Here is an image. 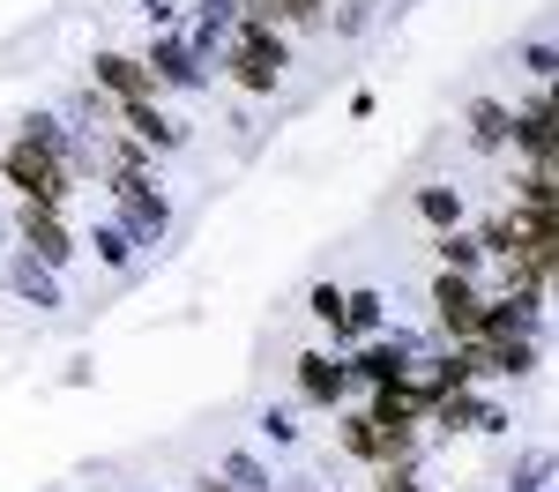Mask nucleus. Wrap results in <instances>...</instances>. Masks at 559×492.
<instances>
[{"mask_svg":"<svg viewBox=\"0 0 559 492\" xmlns=\"http://www.w3.org/2000/svg\"><path fill=\"white\" fill-rule=\"evenodd\" d=\"M418 217H426L432 231H455V224H463V194H455V187H418Z\"/></svg>","mask_w":559,"mask_h":492,"instance_id":"21","label":"nucleus"},{"mask_svg":"<svg viewBox=\"0 0 559 492\" xmlns=\"http://www.w3.org/2000/svg\"><path fill=\"white\" fill-rule=\"evenodd\" d=\"M381 291H344V313H336V344H366L381 336Z\"/></svg>","mask_w":559,"mask_h":492,"instance_id":"15","label":"nucleus"},{"mask_svg":"<svg viewBox=\"0 0 559 492\" xmlns=\"http://www.w3.org/2000/svg\"><path fill=\"white\" fill-rule=\"evenodd\" d=\"M522 68H530V75H537V83H552V68H559L552 38H530V45H522Z\"/></svg>","mask_w":559,"mask_h":492,"instance_id":"24","label":"nucleus"},{"mask_svg":"<svg viewBox=\"0 0 559 492\" xmlns=\"http://www.w3.org/2000/svg\"><path fill=\"white\" fill-rule=\"evenodd\" d=\"M471 142L477 149H508V128H515V105H500V97H471Z\"/></svg>","mask_w":559,"mask_h":492,"instance_id":"16","label":"nucleus"},{"mask_svg":"<svg viewBox=\"0 0 559 492\" xmlns=\"http://www.w3.org/2000/svg\"><path fill=\"white\" fill-rule=\"evenodd\" d=\"M508 142H515L522 157H530V172H552V149H559V134H552V97H545V83H537V97L515 112V128H508Z\"/></svg>","mask_w":559,"mask_h":492,"instance_id":"9","label":"nucleus"},{"mask_svg":"<svg viewBox=\"0 0 559 492\" xmlns=\"http://www.w3.org/2000/svg\"><path fill=\"white\" fill-rule=\"evenodd\" d=\"M261 441L292 447V441H299V425H292V418H284V410H269V418H261Z\"/></svg>","mask_w":559,"mask_h":492,"instance_id":"26","label":"nucleus"},{"mask_svg":"<svg viewBox=\"0 0 559 492\" xmlns=\"http://www.w3.org/2000/svg\"><path fill=\"white\" fill-rule=\"evenodd\" d=\"M202 492H239V485H224V478H202Z\"/></svg>","mask_w":559,"mask_h":492,"instance_id":"29","label":"nucleus"},{"mask_svg":"<svg viewBox=\"0 0 559 492\" xmlns=\"http://www.w3.org/2000/svg\"><path fill=\"white\" fill-rule=\"evenodd\" d=\"M432 321L448 328V344H477L485 336V291H477L471 276H432Z\"/></svg>","mask_w":559,"mask_h":492,"instance_id":"3","label":"nucleus"},{"mask_svg":"<svg viewBox=\"0 0 559 492\" xmlns=\"http://www.w3.org/2000/svg\"><path fill=\"white\" fill-rule=\"evenodd\" d=\"M336 447L344 455H358V463H373V470H411V447L388 441L381 425L366 418V410H344V425H336Z\"/></svg>","mask_w":559,"mask_h":492,"instance_id":"8","label":"nucleus"},{"mask_svg":"<svg viewBox=\"0 0 559 492\" xmlns=\"http://www.w3.org/2000/svg\"><path fill=\"white\" fill-rule=\"evenodd\" d=\"M426 425H448V433H508V410L477 403L471 388H448V396L426 410Z\"/></svg>","mask_w":559,"mask_h":492,"instance_id":"11","label":"nucleus"},{"mask_svg":"<svg viewBox=\"0 0 559 492\" xmlns=\"http://www.w3.org/2000/svg\"><path fill=\"white\" fill-rule=\"evenodd\" d=\"M0 284H8L15 299H31L38 313H60V307H68V291H60V268H45L38 254H23V247H15V262H0Z\"/></svg>","mask_w":559,"mask_h":492,"instance_id":"10","label":"nucleus"},{"mask_svg":"<svg viewBox=\"0 0 559 492\" xmlns=\"http://www.w3.org/2000/svg\"><path fill=\"white\" fill-rule=\"evenodd\" d=\"M239 8H254L269 23H292V31H321L329 23V0H239Z\"/></svg>","mask_w":559,"mask_h":492,"instance_id":"17","label":"nucleus"},{"mask_svg":"<svg viewBox=\"0 0 559 492\" xmlns=\"http://www.w3.org/2000/svg\"><path fill=\"white\" fill-rule=\"evenodd\" d=\"M90 89L112 105H157V75L142 68V52H97L90 60Z\"/></svg>","mask_w":559,"mask_h":492,"instance_id":"4","label":"nucleus"},{"mask_svg":"<svg viewBox=\"0 0 559 492\" xmlns=\"http://www.w3.org/2000/svg\"><path fill=\"white\" fill-rule=\"evenodd\" d=\"M112 202H120V231L134 247H165L173 239V194L150 187V179H112Z\"/></svg>","mask_w":559,"mask_h":492,"instance_id":"2","label":"nucleus"},{"mask_svg":"<svg viewBox=\"0 0 559 492\" xmlns=\"http://www.w3.org/2000/svg\"><path fill=\"white\" fill-rule=\"evenodd\" d=\"M432 254H440V268H448V276H477V262H485V254H477V239L463 231V224H455V231H440V239H432Z\"/></svg>","mask_w":559,"mask_h":492,"instance_id":"19","label":"nucleus"},{"mask_svg":"<svg viewBox=\"0 0 559 492\" xmlns=\"http://www.w3.org/2000/svg\"><path fill=\"white\" fill-rule=\"evenodd\" d=\"M411 358H418L411 336H366L358 358H344V373H350V381H366V388H388V381H403V373H411Z\"/></svg>","mask_w":559,"mask_h":492,"instance_id":"7","label":"nucleus"},{"mask_svg":"<svg viewBox=\"0 0 559 492\" xmlns=\"http://www.w3.org/2000/svg\"><path fill=\"white\" fill-rule=\"evenodd\" d=\"M0 179H8L23 202H45V209H68V194H75L68 157H52V149H45V142H31V134H15V142L0 149Z\"/></svg>","mask_w":559,"mask_h":492,"instance_id":"1","label":"nucleus"},{"mask_svg":"<svg viewBox=\"0 0 559 492\" xmlns=\"http://www.w3.org/2000/svg\"><path fill=\"white\" fill-rule=\"evenodd\" d=\"M15 239H23V254H38L45 268H68V262H75L68 224H60V209H45V202H23V209H15Z\"/></svg>","mask_w":559,"mask_h":492,"instance_id":"6","label":"nucleus"},{"mask_svg":"<svg viewBox=\"0 0 559 492\" xmlns=\"http://www.w3.org/2000/svg\"><path fill=\"white\" fill-rule=\"evenodd\" d=\"M306 313L336 328V313H344V291H336V284H313V299H306Z\"/></svg>","mask_w":559,"mask_h":492,"instance_id":"25","label":"nucleus"},{"mask_svg":"<svg viewBox=\"0 0 559 492\" xmlns=\"http://www.w3.org/2000/svg\"><path fill=\"white\" fill-rule=\"evenodd\" d=\"M366 418H373V425H381L388 441H418V425H426V403L411 396V388H403V381H388V388H373V403H366Z\"/></svg>","mask_w":559,"mask_h":492,"instance_id":"12","label":"nucleus"},{"mask_svg":"<svg viewBox=\"0 0 559 492\" xmlns=\"http://www.w3.org/2000/svg\"><path fill=\"white\" fill-rule=\"evenodd\" d=\"M142 15H150V31H179V8H173V0H142Z\"/></svg>","mask_w":559,"mask_h":492,"instance_id":"27","label":"nucleus"},{"mask_svg":"<svg viewBox=\"0 0 559 492\" xmlns=\"http://www.w3.org/2000/svg\"><path fill=\"white\" fill-rule=\"evenodd\" d=\"M142 68L157 75V89H210V68H202V52L179 38V31H157L150 52H142Z\"/></svg>","mask_w":559,"mask_h":492,"instance_id":"5","label":"nucleus"},{"mask_svg":"<svg viewBox=\"0 0 559 492\" xmlns=\"http://www.w3.org/2000/svg\"><path fill=\"white\" fill-rule=\"evenodd\" d=\"M90 247H97V262H105V268H128L134 262V239L120 231V224H97V239H90Z\"/></svg>","mask_w":559,"mask_h":492,"instance_id":"22","label":"nucleus"},{"mask_svg":"<svg viewBox=\"0 0 559 492\" xmlns=\"http://www.w3.org/2000/svg\"><path fill=\"white\" fill-rule=\"evenodd\" d=\"M292 365H299V396H306V403H321V410H344V396H350L344 358L306 351V358H292Z\"/></svg>","mask_w":559,"mask_h":492,"instance_id":"13","label":"nucleus"},{"mask_svg":"<svg viewBox=\"0 0 559 492\" xmlns=\"http://www.w3.org/2000/svg\"><path fill=\"white\" fill-rule=\"evenodd\" d=\"M373 492H426V485H418L411 470H381V485H373Z\"/></svg>","mask_w":559,"mask_h":492,"instance_id":"28","label":"nucleus"},{"mask_svg":"<svg viewBox=\"0 0 559 492\" xmlns=\"http://www.w3.org/2000/svg\"><path fill=\"white\" fill-rule=\"evenodd\" d=\"M508 209H530V217H552V172H515V194H508Z\"/></svg>","mask_w":559,"mask_h":492,"instance_id":"20","label":"nucleus"},{"mask_svg":"<svg viewBox=\"0 0 559 492\" xmlns=\"http://www.w3.org/2000/svg\"><path fill=\"white\" fill-rule=\"evenodd\" d=\"M112 128L134 134V142H142L150 157H157V149H179V142H187V128H179L165 105H120V112H112Z\"/></svg>","mask_w":559,"mask_h":492,"instance_id":"14","label":"nucleus"},{"mask_svg":"<svg viewBox=\"0 0 559 492\" xmlns=\"http://www.w3.org/2000/svg\"><path fill=\"white\" fill-rule=\"evenodd\" d=\"M216 478H224V485H239V492H276L269 463H261V455H247V447H231V455L216 463Z\"/></svg>","mask_w":559,"mask_h":492,"instance_id":"18","label":"nucleus"},{"mask_svg":"<svg viewBox=\"0 0 559 492\" xmlns=\"http://www.w3.org/2000/svg\"><path fill=\"white\" fill-rule=\"evenodd\" d=\"M545 478H552V455H545V447H537V455H530V463H522L515 478H508V492H545Z\"/></svg>","mask_w":559,"mask_h":492,"instance_id":"23","label":"nucleus"}]
</instances>
